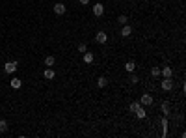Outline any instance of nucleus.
Segmentation results:
<instances>
[{
    "label": "nucleus",
    "instance_id": "9b49d317",
    "mask_svg": "<svg viewBox=\"0 0 186 138\" xmlns=\"http://www.w3.org/2000/svg\"><path fill=\"white\" fill-rule=\"evenodd\" d=\"M160 110L166 114V116H169V114H171V110H169V103H168V101H164V103L160 105Z\"/></svg>",
    "mask_w": 186,
    "mask_h": 138
},
{
    "label": "nucleus",
    "instance_id": "423d86ee",
    "mask_svg": "<svg viewBox=\"0 0 186 138\" xmlns=\"http://www.w3.org/2000/svg\"><path fill=\"white\" fill-rule=\"evenodd\" d=\"M160 75H162L164 78H171V77H173V69L166 65V67H162V69H160Z\"/></svg>",
    "mask_w": 186,
    "mask_h": 138
},
{
    "label": "nucleus",
    "instance_id": "4468645a",
    "mask_svg": "<svg viewBox=\"0 0 186 138\" xmlns=\"http://www.w3.org/2000/svg\"><path fill=\"white\" fill-rule=\"evenodd\" d=\"M125 69L129 71V73H134V69H136V64H134L132 60H130V62H126V64H125Z\"/></svg>",
    "mask_w": 186,
    "mask_h": 138
},
{
    "label": "nucleus",
    "instance_id": "b1692460",
    "mask_svg": "<svg viewBox=\"0 0 186 138\" xmlns=\"http://www.w3.org/2000/svg\"><path fill=\"white\" fill-rule=\"evenodd\" d=\"M0 118H2V116H0Z\"/></svg>",
    "mask_w": 186,
    "mask_h": 138
},
{
    "label": "nucleus",
    "instance_id": "1a4fd4ad",
    "mask_svg": "<svg viewBox=\"0 0 186 138\" xmlns=\"http://www.w3.org/2000/svg\"><path fill=\"white\" fill-rule=\"evenodd\" d=\"M54 13L56 15H63L65 13V4H56V6H54Z\"/></svg>",
    "mask_w": 186,
    "mask_h": 138
},
{
    "label": "nucleus",
    "instance_id": "20e7f679",
    "mask_svg": "<svg viewBox=\"0 0 186 138\" xmlns=\"http://www.w3.org/2000/svg\"><path fill=\"white\" fill-rule=\"evenodd\" d=\"M93 15H97V17H102V15H104V6H102L101 2L93 6Z\"/></svg>",
    "mask_w": 186,
    "mask_h": 138
},
{
    "label": "nucleus",
    "instance_id": "aec40b11",
    "mask_svg": "<svg viewBox=\"0 0 186 138\" xmlns=\"http://www.w3.org/2000/svg\"><path fill=\"white\" fill-rule=\"evenodd\" d=\"M151 75H153V77H160V67H158V65L151 67Z\"/></svg>",
    "mask_w": 186,
    "mask_h": 138
},
{
    "label": "nucleus",
    "instance_id": "2eb2a0df",
    "mask_svg": "<svg viewBox=\"0 0 186 138\" xmlns=\"http://www.w3.org/2000/svg\"><path fill=\"white\" fill-rule=\"evenodd\" d=\"M140 106H141L140 101H134V103H130V105H129V110H130V112H136V110L140 108Z\"/></svg>",
    "mask_w": 186,
    "mask_h": 138
},
{
    "label": "nucleus",
    "instance_id": "5701e85b",
    "mask_svg": "<svg viewBox=\"0 0 186 138\" xmlns=\"http://www.w3.org/2000/svg\"><path fill=\"white\" fill-rule=\"evenodd\" d=\"M80 4H84V6H88V4H89V0H80Z\"/></svg>",
    "mask_w": 186,
    "mask_h": 138
},
{
    "label": "nucleus",
    "instance_id": "a211bd4d",
    "mask_svg": "<svg viewBox=\"0 0 186 138\" xmlns=\"http://www.w3.org/2000/svg\"><path fill=\"white\" fill-rule=\"evenodd\" d=\"M117 22H119V24H129V17H126V15H119V17H117Z\"/></svg>",
    "mask_w": 186,
    "mask_h": 138
},
{
    "label": "nucleus",
    "instance_id": "4be33fe9",
    "mask_svg": "<svg viewBox=\"0 0 186 138\" xmlns=\"http://www.w3.org/2000/svg\"><path fill=\"white\" fill-rule=\"evenodd\" d=\"M86 50H88V47H86V43H80V45H78V52H82V54H84Z\"/></svg>",
    "mask_w": 186,
    "mask_h": 138
},
{
    "label": "nucleus",
    "instance_id": "39448f33",
    "mask_svg": "<svg viewBox=\"0 0 186 138\" xmlns=\"http://www.w3.org/2000/svg\"><path fill=\"white\" fill-rule=\"evenodd\" d=\"M95 41L101 43V45H102V43H106V41H108V35H106V32H97V35H95Z\"/></svg>",
    "mask_w": 186,
    "mask_h": 138
},
{
    "label": "nucleus",
    "instance_id": "412c9836",
    "mask_svg": "<svg viewBox=\"0 0 186 138\" xmlns=\"http://www.w3.org/2000/svg\"><path fill=\"white\" fill-rule=\"evenodd\" d=\"M130 82H132V84H138V82H140V77H138V75H134V73H130V78H129Z\"/></svg>",
    "mask_w": 186,
    "mask_h": 138
},
{
    "label": "nucleus",
    "instance_id": "f03ea898",
    "mask_svg": "<svg viewBox=\"0 0 186 138\" xmlns=\"http://www.w3.org/2000/svg\"><path fill=\"white\" fill-rule=\"evenodd\" d=\"M4 71H6L7 75H11V73H15V71H17V62H6V64H4Z\"/></svg>",
    "mask_w": 186,
    "mask_h": 138
},
{
    "label": "nucleus",
    "instance_id": "ddd939ff",
    "mask_svg": "<svg viewBox=\"0 0 186 138\" xmlns=\"http://www.w3.org/2000/svg\"><path fill=\"white\" fill-rule=\"evenodd\" d=\"M54 64H56V58H54V56H47L45 58V65H47V67H52Z\"/></svg>",
    "mask_w": 186,
    "mask_h": 138
},
{
    "label": "nucleus",
    "instance_id": "9d476101",
    "mask_svg": "<svg viewBox=\"0 0 186 138\" xmlns=\"http://www.w3.org/2000/svg\"><path fill=\"white\" fill-rule=\"evenodd\" d=\"M43 77L50 80V78H54V77H56V73H54V69H52V67H47V69H45V73H43Z\"/></svg>",
    "mask_w": 186,
    "mask_h": 138
},
{
    "label": "nucleus",
    "instance_id": "f8f14e48",
    "mask_svg": "<svg viewBox=\"0 0 186 138\" xmlns=\"http://www.w3.org/2000/svg\"><path fill=\"white\" fill-rule=\"evenodd\" d=\"M21 86H22L21 78H11V88H13V90H19Z\"/></svg>",
    "mask_w": 186,
    "mask_h": 138
},
{
    "label": "nucleus",
    "instance_id": "0eeeda50",
    "mask_svg": "<svg viewBox=\"0 0 186 138\" xmlns=\"http://www.w3.org/2000/svg\"><path fill=\"white\" fill-rule=\"evenodd\" d=\"M82 58H84V64H91V62L95 60V56H93V52H89V50H86L84 54H82Z\"/></svg>",
    "mask_w": 186,
    "mask_h": 138
},
{
    "label": "nucleus",
    "instance_id": "6ab92c4d",
    "mask_svg": "<svg viewBox=\"0 0 186 138\" xmlns=\"http://www.w3.org/2000/svg\"><path fill=\"white\" fill-rule=\"evenodd\" d=\"M136 116L140 118V120H143V118H145V108H141V106H140V108L136 110Z\"/></svg>",
    "mask_w": 186,
    "mask_h": 138
},
{
    "label": "nucleus",
    "instance_id": "7ed1b4c3",
    "mask_svg": "<svg viewBox=\"0 0 186 138\" xmlns=\"http://www.w3.org/2000/svg\"><path fill=\"white\" fill-rule=\"evenodd\" d=\"M140 103L145 105V106H151L153 103H155V99H153V95H149V93H143V95H141V99H140Z\"/></svg>",
    "mask_w": 186,
    "mask_h": 138
},
{
    "label": "nucleus",
    "instance_id": "dca6fc26",
    "mask_svg": "<svg viewBox=\"0 0 186 138\" xmlns=\"http://www.w3.org/2000/svg\"><path fill=\"white\" fill-rule=\"evenodd\" d=\"M7 129H9V125H7V121L0 118V133H6Z\"/></svg>",
    "mask_w": 186,
    "mask_h": 138
},
{
    "label": "nucleus",
    "instance_id": "f3484780",
    "mask_svg": "<svg viewBox=\"0 0 186 138\" xmlns=\"http://www.w3.org/2000/svg\"><path fill=\"white\" fill-rule=\"evenodd\" d=\"M106 84H108V80H106L104 77H99V80H97V86H99V88H104Z\"/></svg>",
    "mask_w": 186,
    "mask_h": 138
},
{
    "label": "nucleus",
    "instance_id": "f257e3e1",
    "mask_svg": "<svg viewBox=\"0 0 186 138\" xmlns=\"http://www.w3.org/2000/svg\"><path fill=\"white\" fill-rule=\"evenodd\" d=\"M160 88L164 90V92H171V90L175 88V82H173L171 78H164V80L160 82Z\"/></svg>",
    "mask_w": 186,
    "mask_h": 138
},
{
    "label": "nucleus",
    "instance_id": "6e6552de",
    "mask_svg": "<svg viewBox=\"0 0 186 138\" xmlns=\"http://www.w3.org/2000/svg\"><path fill=\"white\" fill-rule=\"evenodd\" d=\"M130 34H132V26H130V24H123L121 35H123V37H130Z\"/></svg>",
    "mask_w": 186,
    "mask_h": 138
}]
</instances>
